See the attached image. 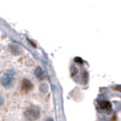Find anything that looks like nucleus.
<instances>
[{"label":"nucleus","instance_id":"6","mask_svg":"<svg viewBox=\"0 0 121 121\" xmlns=\"http://www.w3.org/2000/svg\"><path fill=\"white\" fill-rule=\"evenodd\" d=\"M99 107L104 109V111L109 112L112 109V104H111V102H108V101H101V102H99Z\"/></svg>","mask_w":121,"mask_h":121},{"label":"nucleus","instance_id":"8","mask_svg":"<svg viewBox=\"0 0 121 121\" xmlns=\"http://www.w3.org/2000/svg\"><path fill=\"white\" fill-rule=\"evenodd\" d=\"M3 104H4V98L0 95V106H2Z\"/></svg>","mask_w":121,"mask_h":121},{"label":"nucleus","instance_id":"3","mask_svg":"<svg viewBox=\"0 0 121 121\" xmlns=\"http://www.w3.org/2000/svg\"><path fill=\"white\" fill-rule=\"evenodd\" d=\"M32 88H33V84H32V82L29 81L28 79H23L22 82H21V89H22L23 91L28 92V91H30Z\"/></svg>","mask_w":121,"mask_h":121},{"label":"nucleus","instance_id":"4","mask_svg":"<svg viewBox=\"0 0 121 121\" xmlns=\"http://www.w3.org/2000/svg\"><path fill=\"white\" fill-rule=\"evenodd\" d=\"M9 50L11 51V53L14 55H19L21 53V49L19 46H17V45L15 44H11L9 45Z\"/></svg>","mask_w":121,"mask_h":121},{"label":"nucleus","instance_id":"9","mask_svg":"<svg viewBox=\"0 0 121 121\" xmlns=\"http://www.w3.org/2000/svg\"><path fill=\"white\" fill-rule=\"evenodd\" d=\"M75 62H78V63H83V60L80 59V57H75Z\"/></svg>","mask_w":121,"mask_h":121},{"label":"nucleus","instance_id":"1","mask_svg":"<svg viewBox=\"0 0 121 121\" xmlns=\"http://www.w3.org/2000/svg\"><path fill=\"white\" fill-rule=\"evenodd\" d=\"M14 81H15V72L12 69H9L8 71H5L3 73V75L1 77V79H0L1 85L5 88L11 87L13 85V83H14Z\"/></svg>","mask_w":121,"mask_h":121},{"label":"nucleus","instance_id":"7","mask_svg":"<svg viewBox=\"0 0 121 121\" xmlns=\"http://www.w3.org/2000/svg\"><path fill=\"white\" fill-rule=\"evenodd\" d=\"M39 90L42 92H44V94H45V92H47V91H48V84H45V83L42 84V85L39 86Z\"/></svg>","mask_w":121,"mask_h":121},{"label":"nucleus","instance_id":"2","mask_svg":"<svg viewBox=\"0 0 121 121\" xmlns=\"http://www.w3.org/2000/svg\"><path fill=\"white\" fill-rule=\"evenodd\" d=\"M40 113H39V109L37 107H31V108H28L27 112H26V116L30 119H37L39 117Z\"/></svg>","mask_w":121,"mask_h":121},{"label":"nucleus","instance_id":"10","mask_svg":"<svg viewBox=\"0 0 121 121\" xmlns=\"http://www.w3.org/2000/svg\"><path fill=\"white\" fill-rule=\"evenodd\" d=\"M46 121H54V120H53V119H52V118H48V119H47Z\"/></svg>","mask_w":121,"mask_h":121},{"label":"nucleus","instance_id":"5","mask_svg":"<svg viewBox=\"0 0 121 121\" xmlns=\"http://www.w3.org/2000/svg\"><path fill=\"white\" fill-rule=\"evenodd\" d=\"M34 74L37 78L38 80H44L45 79V72L43 70L42 67H36L35 70H34Z\"/></svg>","mask_w":121,"mask_h":121}]
</instances>
